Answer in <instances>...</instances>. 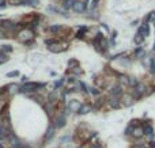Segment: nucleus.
Segmentation results:
<instances>
[{"label":"nucleus","instance_id":"nucleus-1","mask_svg":"<svg viewBox=\"0 0 155 148\" xmlns=\"http://www.w3.org/2000/svg\"><path fill=\"white\" fill-rule=\"evenodd\" d=\"M65 125V116L64 113H57L53 118V126L55 128H63Z\"/></svg>","mask_w":155,"mask_h":148},{"label":"nucleus","instance_id":"nucleus-2","mask_svg":"<svg viewBox=\"0 0 155 148\" xmlns=\"http://www.w3.org/2000/svg\"><path fill=\"white\" fill-rule=\"evenodd\" d=\"M32 37H33L32 30H23L19 33V41H22V42H26L29 39H32Z\"/></svg>","mask_w":155,"mask_h":148},{"label":"nucleus","instance_id":"nucleus-3","mask_svg":"<svg viewBox=\"0 0 155 148\" xmlns=\"http://www.w3.org/2000/svg\"><path fill=\"white\" fill-rule=\"evenodd\" d=\"M80 107H82V103H80L79 101H75V99L68 103V110H69V112H78V113H79Z\"/></svg>","mask_w":155,"mask_h":148},{"label":"nucleus","instance_id":"nucleus-4","mask_svg":"<svg viewBox=\"0 0 155 148\" xmlns=\"http://www.w3.org/2000/svg\"><path fill=\"white\" fill-rule=\"evenodd\" d=\"M55 130H56V128L53 126V124H50L48 130H46V133H45V136H44V141H50L52 139H53V136H55Z\"/></svg>","mask_w":155,"mask_h":148},{"label":"nucleus","instance_id":"nucleus-5","mask_svg":"<svg viewBox=\"0 0 155 148\" xmlns=\"http://www.w3.org/2000/svg\"><path fill=\"white\" fill-rule=\"evenodd\" d=\"M18 91H20V87L18 86V84H10V86H8V93L11 94V95L16 94Z\"/></svg>","mask_w":155,"mask_h":148},{"label":"nucleus","instance_id":"nucleus-6","mask_svg":"<svg viewBox=\"0 0 155 148\" xmlns=\"http://www.w3.org/2000/svg\"><path fill=\"white\" fill-rule=\"evenodd\" d=\"M74 10L78 11V12L83 11V10H84V3H83V1H78V3H75V4H74Z\"/></svg>","mask_w":155,"mask_h":148},{"label":"nucleus","instance_id":"nucleus-7","mask_svg":"<svg viewBox=\"0 0 155 148\" xmlns=\"http://www.w3.org/2000/svg\"><path fill=\"white\" fill-rule=\"evenodd\" d=\"M90 110H91V107H90L88 105L87 106H82V107H80V110H79V114H87Z\"/></svg>","mask_w":155,"mask_h":148},{"label":"nucleus","instance_id":"nucleus-8","mask_svg":"<svg viewBox=\"0 0 155 148\" xmlns=\"http://www.w3.org/2000/svg\"><path fill=\"white\" fill-rule=\"evenodd\" d=\"M133 136H135V137L142 136V129H135V130H133Z\"/></svg>","mask_w":155,"mask_h":148},{"label":"nucleus","instance_id":"nucleus-9","mask_svg":"<svg viewBox=\"0 0 155 148\" xmlns=\"http://www.w3.org/2000/svg\"><path fill=\"white\" fill-rule=\"evenodd\" d=\"M3 37H4V33H3L1 30H0V38H3Z\"/></svg>","mask_w":155,"mask_h":148},{"label":"nucleus","instance_id":"nucleus-10","mask_svg":"<svg viewBox=\"0 0 155 148\" xmlns=\"http://www.w3.org/2000/svg\"><path fill=\"white\" fill-rule=\"evenodd\" d=\"M0 3H1V0H0Z\"/></svg>","mask_w":155,"mask_h":148}]
</instances>
